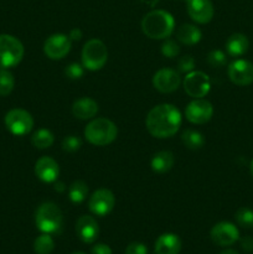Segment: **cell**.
Here are the masks:
<instances>
[{
    "mask_svg": "<svg viewBox=\"0 0 253 254\" xmlns=\"http://www.w3.org/2000/svg\"><path fill=\"white\" fill-rule=\"evenodd\" d=\"M146 129L158 139L171 138L181 126V114L173 104H159L146 116Z\"/></svg>",
    "mask_w": 253,
    "mask_h": 254,
    "instance_id": "cell-1",
    "label": "cell"
},
{
    "mask_svg": "<svg viewBox=\"0 0 253 254\" xmlns=\"http://www.w3.org/2000/svg\"><path fill=\"white\" fill-rule=\"evenodd\" d=\"M175 21L174 17L164 10H153L141 20V30L153 40H165L173 34Z\"/></svg>",
    "mask_w": 253,
    "mask_h": 254,
    "instance_id": "cell-2",
    "label": "cell"
},
{
    "mask_svg": "<svg viewBox=\"0 0 253 254\" xmlns=\"http://www.w3.org/2000/svg\"><path fill=\"white\" fill-rule=\"evenodd\" d=\"M118 135V128L112 121L107 118L93 119L87 124L84 136L87 140L96 146H106L113 143Z\"/></svg>",
    "mask_w": 253,
    "mask_h": 254,
    "instance_id": "cell-3",
    "label": "cell"
},
{
    "mask_svg": "<svg viewBox=\"0 0 253 254\" xmlns=\"http://www.w3.org/2000/svg\"><path fill=\"white\" fill-rule=\"evenodd\" d=\"M62 221L61 210L54 202L41 203L35 213V223L42 233H57L61 230Z\"/></svg>",
    "mask_w": 253,
    "mask_h": 254,
    "instance_id": "cell-4",
    "label": "cell"
},
{
    "mask_svg": "<svg viewBox=\"0 0 253 254\" xmlns=\"http://www.w3.org/2000/svg\"><path fill=\"white\" fill-rule=\"evenodd\" d=\"M108 60V50L98 39H92L84 44L82 50V64L89 71L103 68Z\"/></svg>",
    "mask_w": 253,
    "mask_h": 254,
    "instance_id": "cell-5",
    "label": "cell"
},
{
    "mask_svg": "<svg viewBox=\"0 0 253 254\" xmlns=\"http://www.w3.org/2000/svg\"><path fill=\"white\" fill-rule=\"evenodd\" d=\"M24 57V46L15 36L0 35V66L2 68L15 67Z\"/></svg>",
    "mask_w": 253,
    "mask_h": 254,
    "instance_id": "cell-6",
    "label": "cell"
},
{
    "mask_svg": "<svg viewBox=\"0 0 253 254\" xmlns=\"http://www.w3.org/2000/svg\"><path fill=\"white\" fill-rule=\"evenodd\" d=\"M5 126L7 130L14 135H26L32 130L34 118L25 109L15 108L7 112L5 116Z\"/></svg>",
    "mask_w": 253,
    "mask_h": 254,
    "instance_id": "cell-7",
    "label": "cell"
},
{
    "mask_svg": "<svg viewBox=\"0 0 253 254\" xmlns=\"http://www.w3.org/2000/svg\"><path fill=\"white\" fill-rule=\"evenodd\" d=\"M211 82L206 73L201 71H191L184 79V89L192 98H202L210 92Z\"/></svg>",
    "mask_w": 253,
    "mask_h": 254,
    "instance_id": "cell-8",
    "label": "cell"
},
{
    "mask_svg": "<svg viewBox=\"0 0 253 254\" xmlns=\"http://www.w3.org/2000/svg\"><path fill=\"white\" fill-rule=\"evenodd\" d=\"M210 237L215 245L220 247H228L232 246L240 240V231L233 223L231 222H218L211 228Z\"/></svg>",
    "mask_w": 253,
    "mask_h": 254,
    "instance_id": "cell-9",
    "label": "cell"
},
{
    "mask_svg": "<svg viewBox=\"0 0 253 254\" xmlns=\"http://www.w3.org/2000/svg\"><path fill=\"white\" fill-rule=\"evenodd\" d=\"M114 205H116V197H114L113 192L107 189L97 190L88 201L89 211L99 217H104L111 213L114 208Z\"/></svg>",
    "mask_w": 253,
    "mask_h": 254,
    "instance_id": "cell-10",
    "label": "cell"
},
{
    "mask_svg": "<svg viewBox=\"0 0 253 254\" xmlns=\"http://www.w3.org/2000/svg\"><path fill=\"white\" fill-rule=\"evenodd\" d=\"M227 74L236 86H250L253 83V64L247 60H236L228 66Z\"/></svg>",
    "mask_w": 253,
    "mask_h": 254,
    "instance_id": "cell-11",
    "label": "cell"
},
{
    "mask_svg": "<svg viewBox=\"0 0 253 254\" xmlns=\"http://www.w3.org/2000/svg\"><path fill=\"white\" fill-rule=\"evenodd\" d=\"M185 116L190 123L205 124L212 118L213 107L208 101L202 98H196L190 102L185 109Z\"/></svg>",
    "mask_w": 253,
    "mask_h": 254,
    "instance_id": "cell-12",
    "label": "cell"
},
{
    "mask_svg": "<svg viewBox=\"0 0 253 254\" xmlns=\"http://www.w3.org/2000/svg\"><path fill=\"white\" fill-rule=\"evenodd\" d=\"M71 50V40L63 34L51 35L44 44V52L49 59L62 60Z\"/></svg>",
    "mask_w": 253,
    "mask_h": 254,
    "instance_id": "cell-13",
    "label": "cell"
},
{
    "mask_svg": "<svg viewBox=\"0 0 253 254\" xmlns=\"http://www.w3.org/2000/svg\"><path fill=\"white\" fill-rule=\"evenodd\" d=\"M181 83V77L179 72L171 68H161L154 74L153 86L156 91L161 93H171L176 91Z\"/></svg>",
    "mask_w": 253,
    "mask_h": 254,
    "instance_id": "cell-14",
    "label": "cell"
},
{
    "mask_svg": "<svg viewBox=\"0 0 253 254\" xmlns=\"http://www.w3.org/2000/svg\"><path fill=\"white\" fill-rule=\"evenodd\" d=\"M189 16L197 24H207L213 17V5L211 0H188Z\"/></svg>",
    "mask_w": 253,
    "mask_h": 254,
    "instance_id": "cell-15",
    "label": "cell"
},
{
    "mask_svg": "<svg viewBox=\"0 0 253 254\" xmlns=\"http://www.w3.org/2000/svg\"><path fill=\"white\" fill-rule=\"evenodd\" d=\"M76 233L83 243H93L98 238L99 226L92 216L83 215L77 220Z\"/></svg>",
    "mask_w": 253,
    "mask_h": 254,
    "instance_id": "cell-16",
    "label": "cell"
},
{
    "mask_svg": "<svg viewBox=\"0 0 253 254\" xmlns=\"http://www.w3.org/2000/svg\"><path fill=\"white\" fill-rule=\"evenodd\" d=\"M60 174L59 164L50 156H42L35 164V175L44 183H55Z\"/></svg>",
    "mask_w": 253,
    "mask_h": 254,
    "instance_id": "cell-17",
    "label": "cell"
},
{
    "mask_svg": "<svg viewBox=\"0 0 253 254\" xmlns=\"http://www.w3.org/2000/svg\"><path fill=\"white\" fill-rule=\"evenodd\" d=\"M72 113L77 119H81V121L91 119L98 113V103L88 97L79 98L72 106Z\"/></svg>",
    "mask_w": 253,
    "mask_h": 254,
    "instance_id": "cell-18",
    "label": "cell"
},
{
    "mask_svg": "<svg viewBox=\"0 0 253 254\" xmlns=\"http://www.w3.org/2000/svg\"><path fill=\"white\" fill-rule=\"evenodd\" d=\"M155 254H179L181 251V241L174 233H164L156 240Z\"/></svg>",
    "mask_w": 253,
    "mask_h": 254,
    "instance_id": "cell-19",
    "label": "cell"
},
{
    "mask_svg": "<svg viewBox=\"0 0 253 254\" xmlns=\"http://www.w3.org/2000/svg\"><path fill=\"white\" fill-rule=\"evenodd\" d=\"M248 47H250V41L247 36L240 32L231 35L226 41V51L232 57L243 56L248 51Z\"/></svg>",
    "mask_w": 253,
    "mask_h": 254,
    "instance_id": "cell-20",
    "label": "cell"
},
{
    "mask_svg": "<svg viewBox=\"0 0 253 254\" xmlns=\"http://www.w3.org/2000/svg\"><path fill=\"white\" fill-rule=\"evenodd\" d=\"M174 163H175V158L171 151L163 150L158 151L155 155L151 159L150 166L153 169L154 173L156 174H165L173 169Z\"/></svg>",
    "mask_w": 253,
    "mask_h": 254,
    "instance_id": "cell-21",
    "label": "cell"
},
{
    "mask_svg": "<svg viewBox=\"0 0 253 254\" xmlns=\"http://www.w3.org/2000/svg\"><path fill=\"white\" fill-rule=\"evenodd\" d=\"M176 39L184 45H196L201 40V31L195 25L184 24L176 31Z\"/></svg>",
    "mask_w": 253,
    "mask_h": 254,
    "instance_id": "cell-22",
    "label": "cell"
},
{
    "mask_svg": "<svg viewBox=\"0 0 253 254\" xmlns=\"http://www.w3.org/2000/svg\"><path fill=\"white\" fill-rule=\"evenodd\" d=\"M181 141L190 150L201 149L205 144V139H203L202 134L197 130H193V129H188V130L184 131L183 135H181Z\"/></svg>",
    "mask_w": 253,
    "mask_h": 254,
    "instance_id": "cell-23",
    "label": "cell"
},
{
    "mask_svg": "<svg viewBox=\"0 0 253 254\" xmlns=\"http://www.w3.org/2000/svg\"><path fill=\"white\" fill-rule=\"evenodd\" d=\"M55 141V136L49 129H39L31 136V143L37 149H47L52 146Z\"/></svg>",
    "mask_w": 253,
    "mask_h": 254,
    "instance_id": "cell-24",
    "label": "cell"
},
{
    "mask_svg": "<svg viewBox=\"0 0 253 254\" xmlns=\"http://www.w3.org/2000/svg\"><path fill=\"white\" fill-rule=\"evenodd\" d=\"M87 195H88V188L84 181H74L68 189V196L69 200L73 203H81L86 200Z\"/></svg>",
    "mask_w": 253,
    "mask_h": 254,
    "instance_id": "cell-25",
    "label": "cell"
},
{
    "mask_svg": "<svg viewBox=\"0 0 253 254\" xmlns=\"http://www.w3.org/2000/svg\"><path fill=\"white\" fill-rule=\"evenodd\" d=\"M55 250V242L49 233H42L35 240L34 251L36 254H51Z\"/></svg>",
    "mask_w": 253,
    "mask_h": 254,
    "instance_id": "cell-26",
    "label": "cell"
},
{
    "mask_svg": "<svg viewBox=\"0 0 253 254\" xmlns=\"http://www.w3.org/2000/svg\"><path fill=\"white\" fill-rule=\"evenodd\" d=\"M14 86L15 79L11 72L5 68L0 69V97L9 96L14 89Z\"/></svg>",
    "mask_w": 253,
    "mask_h": 254,
    "instance_id": "cell-27",
    "label": "cell"
},
{
    "mask_svg": "<svg viewBox=\"0 0 253 254\" xmlns=\"http://www.w3.org/2000/svg\"><path fill=\"white\" fill-rule=\"evenodd\" d=\"M236 222L243 228H253V211L248 207L238 208L235 215Z\"/></svg>",
    "mask_w": 253,
    "mask_h": 254,
    "instance_id": "cell-28",
    "label": "cell"
},
{
    "mask_svg": "<svg viewBox=\"0 0 253 254\" xmlns=\"http://www.w3.org/2000/svg\"><path fill=\"white\" fill-rule=\"evenodd\" d=\"M226 62H227L226 55L221 50H212L207 55V64L213 68H221L225 66Z\"/></svg>",
    "mask_w": 253,
    "mask_h": 254,
    "instance_id": "cell-29",
    "label": "cell"
},
{
    "mask_svg": "<svg viewBox=\"0 0 253 254\" xmlns=\"http://www.w3.org/2000/svg\"><path fill=\"white\" fill-rule=\"evenodd\" d=\"M179 52H180V47H179L178 42L170 39H165L164 44L161 45V54L168 59H174L178 56Z\"/></svg>",
    "mask_w": 253,
    "mask_h": 254,
    "instance_id": "cell-30",
    "label": "cell"
},
{
    "mask_svg": "<svg viewBox=\"0 0 253 254\" xmlns=\"http://www.w3.org/2000/svg\"><path fill=\"white\" fill-rule=\"evenodd\" d=\"M82 146V140L76 135H68L62 140V150L66 153H74Z\"/></svg>",
    "mask_w": 253,
    "mask_h": 254,
    "instance_id": "cell-31",
    "label": "cell"
},
{
    "mask_svg": "<svg viewBox=\"0 0 253 254\" xmlns=\"http://www.w3.org/2000/svg\"><path fill=\"white\" fill-rule=\"evenodd\" d=\"M83 73H84L83 64H76V62H74V64H68V66L64 68V74H66L67 78L73 79V81L82 78Z\"/></svg>",
    "mask_w": 253,
    "mask_h": 254,
    "instance_id": "cell-32",
    "label": "cell"
},
{
    "mask_svg": "<svg viewBox=\"0 0 253 254\" xmlns=\"http://www.w3.org/2000/svg\"><path fill=\"white\" fill-rule=\"evenodd\" d=\"M178 69L179 72H183V73H189V72L193 71L195 69V60L190 55H186L179 59L178 61Z\"/></svg>",
    "mask_w": 253,
    "mask_h": 254,
    "instance_id": "cell-33",
    "label": "cell"
},
{
    "mask_svg": "<svg viewBox=\"0 0 253 254\" xmlns=\"http://www.w3.org/2000/svg\"><path fill=\"white\" fill-rule=\"evenodd\" d=\"M126 254H148V247L141 242H131L126 248Z\"/></svg>",
    "mask_w": 253,
    "mask_h": 254,
    "instance_id": "cell-34",
    "label": "cell"
},
{
    "mask_svg": "<svg viewBox=\"0 0 253 254\" xmlns=\"http://www.w3.org/2000/svg\"><path fill=\"white\" fill-rule=\"evenodd\" d=\"M92 254H112V250L109 246L104 243H97L96 246L92 247Z\"/></svg>",
    "mask_w": 253,
    "mask_h": 254,
    "instance_id": "cell-35",
    "label": "cell"
},
{
    "mask_svg": "<svg viewBox=\"0 0 253 254\" xmlns=\"http://www.w3.org/2000/svg\"><path fill=\"white\" fill-rule=\"evenodd\" d=\"M241 247H242V250L245 251V252H253V237L247 236V237L241 238Z\"/></svg>",
    "mask_w": 253,
    "mask_h": 254,
    "instance_id": "cell-36",
    "label": "cell"
},
{
    "mask_svg": "<svg viewBox=\"0 0 253 254\" xmlns=\"http://www.w3.org/2000/svg\"><path fill=\"white\" fill-rule=\"evenodd\" d=\"M69 40H73V41H78L82 37V31L79 29H73L69 32Z\"/></svg>",
    "mask_w": 253,
    "mask_h": 254,
    "instance_id": "cell-37",
    "label": "cell"
},
{
    "mask_svg": "<svg viewBox=\"0 0 253 254\" xmlns=\"http://www.w3.org/2000/svg\"><path fill=\"white\" fill-rule=\"evenodd\" d=\"M55 183H56V181H55ZM55 190L59 191V192L64 191V184L61 183V181H57V183L55 184Z\"/></svg>",
    "mask_w": 253,
    "mask_h": 254,
    "instance_id": "cell-38",
    "label": "cell"
},
{
    "mask_svg": "<svg viewBox=\"0 0 253 254\" xmlns=\"http://www.w3.org/2000/svg\"><path fill=\"white\" fill-rule=\"evenodd\" d=\"M220 254H240V253L235 250H226V251H222Z\"/></svg>",
    "mask_w": 253,
    "mask_h": 254,
    "instance_id": "cell-39",
    "label": "cell"
},
{
    "mask_svg": "<svg viewBox=\"0 0 253 254\" xmlns=\"http://www.w3.org/2000/svg\"><path fill=\"white\" fill-rule=\"evenodd\" d=\"M250 171H251V175L253 176V160L251 161V166H250Z\"/></svg>",
    "mask_w": 253,
    "mask_h": 254,
    "instance_id": "cell-40",
    "label": "cell"
},
{
    "mask_svg": "<svg viewBox=\"0 0 253 254\" xmlns=\"http://www.w3.org/2000/svg\"><path fill=\"white\" fill-rule=\"evenodd\" d=\"M72 254H86V253H82V252H76V253H72Z\"/></svg>",
    "mask_w": 253,
    "mask_h": 254,
    "instance_id": "cell-41",
    "label": "cell"
},
{
    "mask_svg": "<svg viewBox=\"0 0 253 254\" xmlns=\"http://www.w3.org/2000/svg\"><path fill=\"white\" fill-rule=\"evenodd\" d=\"M185 1H188V0H185Z\"/></svg>",
    "mask_w": 253,
    "mask_h": 254,
    "instance_id": "cell-42",
    "label": "cell"
}]
</instances>
